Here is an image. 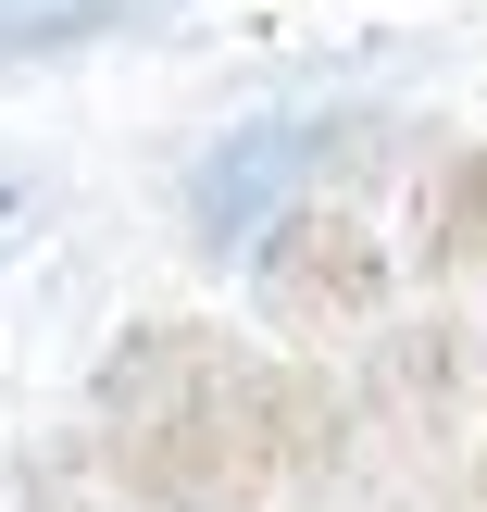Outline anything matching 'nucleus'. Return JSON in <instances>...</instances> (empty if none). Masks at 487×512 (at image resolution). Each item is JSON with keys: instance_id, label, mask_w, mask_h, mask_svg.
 <instances>
[{"instance_id": "20e7f679", "label": "nucleus", "mask_w": 487, "mask_h": 512, "mask_svg": "<svg viewBox=\"0 0 487 512\" xmlns=\"http://www.w3.org/2000/svg\"><path fill=\"white\" fill-rule=\"evenodd\" d=\"M138 0H0V38H88V25H125Z\"/></svg>"}, {"instance_id": "39448f33", "label": "nucleus", "mask_w": 487, "mask_h": 512, "mask_svg": "<svg viewBox=\"0 0 487 512\" xmlns=\"http://www.w3.org/2000/svg\"><path fill=\"white\" fill-rule=\"evenodd\" d=\"M13 225H25V175H0V238H13Z\"/></svg>"}, {"instance_id": "f257e3e1", "label": "nucleus", "mask_w": 487, "mask_h": 512, "mask_svg": "<svg viewBox=\"0 0 487 512\" xmlns=\"http://www.w3.org/2000/svg\"><path fill=\"white\" fill-rule=\"evenodd\" d=\"M113 488L163 512H288L338 463V388L225 325H138L88 388Z\"/></svg>"}, {"instance_id": "f03ea898", "label": "nucleus", "mask_w": 487, "mask_h": 512, "mask_svg": "<svg viewBox=\"0 0 487 512\" xmlns=\"http://www.w3.org/2000/svg\"><path fill=\"white\" fill-rule=\"evenodd\" d=\"M350 138H363L350 113H250L238 138H213L188 163V238L213 250V263H250L288 213H313V175L338 163Z\"/></svg>"}, {"instance_id": "7ed1b4c3", "label": "nucleus", "mask_w": 487, "mask_h": 512, "mask_svg": "<svg viewBox=\"0 0 487 512\" xmlns=\"http://www.w3.org/2000/svg\"><path fill=\"white\" fill-rule=\"evenodd\" d=\"M250 288H263V313H288V325H363L375 300H388V250H375L363 213L313 200V213H288L263 250H250Z\"/></svg>"}]
</instances>
